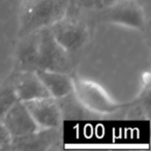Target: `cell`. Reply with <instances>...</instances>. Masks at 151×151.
<instances>
[{
  "label": "cell",
  "mask_w": 151,
  "mask_h": 151,
  "mask_svg": "<svg viewBox=\"0 0 151 151\" xmlns=\"http://www.w3.org/2000/svg\"><path fill=\"white\" fill-rule=\"evenodd\" d=\"M15 52V70L38 69L70 73L73 56L64 50L53 36L50 28H42L19 37Z\"/></svg>",
  "instance_id": "1"
},
{
  "label": "cell",
  "mask_w": 151,
  "mask_h": 151,
  "mask_svg": "<svg viewBox=\"0 0 151 151\" xmlns=\"http://www.w3.org/2000/svg\"><path fill=\"white\" fill-rule=\"evenodd\" d=\"M76 0H21L18 13V36L52 26L61 20Z\"/></svg>",
  "instance_id": "2"
},
{
  "label": "cell",
  "mask_w": 151,
  "mask_h": 151,
  "mask_svg": "<svg viewBox=\"0 0 151 151\" xmlns=\"http://www.w3.org/2000/svg\"><path fill=\"white\" fill-rule=\"evenodd\" d=\"M49 28L56 42L71 56L82 51L90 38L87 24L69 12Z\"/></svg>",
  "instance_id": "3"
},
{
  "label": "cell",
  "mask_w": 151,
  "mask_h": 151,
  "mask_svg": "<svg viewBox=\"0 0 151 151\" xmlns=\"http://www.w3.org/2000/svg\"><path fill=\"white\" fill-rule=\"evenodd\" d=\"M97 19L140 31L145 30L147 20L144 7L137 0H117L109 7L99 11Z\"/></svg>",
  "instance_id": "4"
},
{
  "label": "cell",
  "mask_w": 151,
  "mask_h": 151,
  "mask_svg": "<svg viewBox=\"0 0 151 151\" xmlns=\"http://www.w3.org/2000/svg\"><path fill=\"white\" fill-rule=\"evenodd\" d=\"M62 143L60 127L38 128L35 132L12 138L7 150L47 151L54 149Z\"/></svg>",
  "instance_id": "5"
},
{
  "label": "cell",
  "mask_w": 151,
  "mask_h": 151,
  "mask_svg": "<svg viewBox=\"0 0 151 151\" xmlns=\"http://www.w3.org/2000/svg\"><path fill=\"white\" fill-rule=\"evenodd\" d=\"M40 128L60 127L62 117L56 99L52 96L23 101Z\"/></svg>",
  "instance_id": "6"
},
{
  "label": "cell",
  "mask_w": 151,
  "mask_h": 151,
  "mask_svg": "<svg viewBox=\"0 0 151 151\" xmlns=\"http://www.w3.org/2000/svg\"><path fill=\"white\" fill-rule=\"evenodd\" d=\"M73 91L81 103L89 110L105 113V112L116 111L120 108L119 105L111 101L108 95L103 89L93 83L85 81L75 83L73 82Z\"/></svg>",
  "instance_id": "7"
},
{
  "label": "cell",
  "mask_w": 151,
  "mask_h": 151,
  "mask_svg": "<svg viewBox=\"0 0 151 151\" xmlns=\"http://www.w3.org/2000/svg\"><path fill=\"white\" fill-rule=\"evenodd\" d=\"M9 79L19 101H28L50 96L46 87L34 71H14Z\"/></svg>",
  "instance_id": "8"
},
{
  "label": "cell",
  "mask_w": 151,
  "mask_h": 151,
  "mask_svg": "<svg viewBox=\"0 0 151 151\" xmlns=\"http://www.w3.org/2000/svg\"><path fill=\"white\" fill-rule=\"evenodd\" d=\"M1 120L12 138L30 134L40 128L31 117L25 104L21 101H18Z\"/></svg>",
  "instance_id": "9"
},
{
  "label": "cell",
  "mask_w": 151,
  "mask_h": 151,
  "mask_svg": "<svg viewBox=\"0 0 151 151\" xmlns=\"http://www.w3.org/2000/svg\"><path fill=\"white\" fill-rule=\"evenodd\" d=\"M34 73L53 99H60L73 91V81L68 73L46 69H38Z\"/></svg>",
  "instance_id": "10"
},
{
  "label": "cell",
  "mask_w": 151,
  "mask_h": 151,
  "mask_svg": "<svg viewBox=\"0 0 151 151\" xmlns=\"http://www.w3.org/2000/svg\"><path fill=\"white\" fill-rule=\"evenodd\" d=\"M55 99L58 104L62 119H85L89 117V110L81 103L75 91Z\"/></svg>",
  "instance_id": "11"
},
{
  "label": "cell",
  "mask_w": 151,
  "mask_h": 151,
  "mask_svg": "<svg viewBox=\"0 0 151 151\" xmlns=\"http://www.w3.org/2000/svg\"><path fill=\"white\" fill-rule=\"evenodd\" d=\"M18 101L19 99L15 92L13 84L9 81V79H7L5 82L0 85V119H2L5 113Z\"/></svg>",
  "instance_id": "12"
},
{
  "label": "cell",
  "mask_w": 151,
  "mask_h": 151,
  "mask_svg": "<svg viewBox=\"0 0 151 151\" xmlns=\"http://www.w3.org/2000/svg\"><path fill=\"white\" fill-rule=\"evenodd\" d=\"M116 1L117 0H76V3L85 9L99 12L109 7Z\"/></svg>",
  "instance_id": "13"
},
{
  "label": "cell",
  "mask_w": 151,
  "mask_h": 151,
  "mask_svg": "<svg viewBox=\"0 0 151 151\" xmlns=\"http://www.w3.org/2000/svg\"><path fill=\"white\" fill-rule=\"evenodd\" d=\"M12 137L7 132L6 127L3 124L2 120L0 119V149H7L11 144Z\"/></svg>",
  "instance_id": "14"
}]
</instances>
